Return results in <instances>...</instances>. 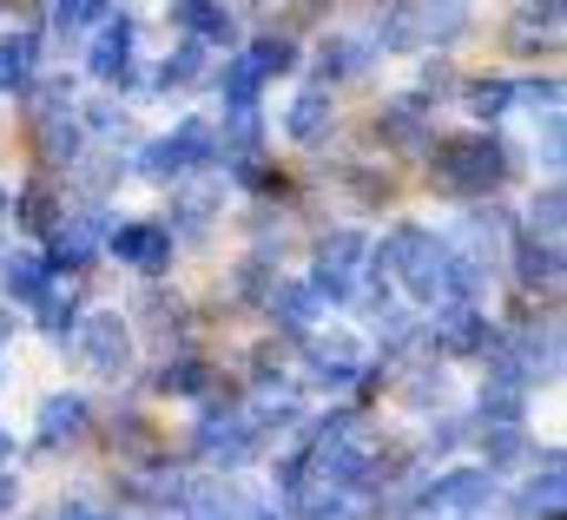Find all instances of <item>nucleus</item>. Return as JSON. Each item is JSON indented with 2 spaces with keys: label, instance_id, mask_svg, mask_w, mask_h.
<instances>
[{
  "label": "nucleus",
  "instance_id": "cd10ccee",
  "mask_svg": "<svg viewBox=\"0 0 567 520\" xmlns=\"http://www.w3.org/2000/svg\"><path fill=\"white\" fill-rule=\"evenodd\" d=\"M0 211H7V191H0Z\"/></svg>",
  "mask_w": 567,
  "mask_h": 520
},
{
  "label": "nucleus",
  "instance_id": "6ab92c4d",
  "mask_svg": "<svg viewBox=\"0 0 567 520\" xmlns=\"http://www.w3.org/2000/svg\"><path fill=\"white\" fill-rule=\"evenodd\" d=\"M508 100H515V86H508V80H482V86H468V106H475L482 119L508 113Z\"/></svg>",
  "mask_w": 567,
  "mask_h": 520
},
{
  "label": "nucleus",
  "instance_id": "a878e982",
  "mask_svg": "<svg viewBox=\"0 0 567 520\" xmlns=\"http://www.w3.org/2000/svg\"><path fill=\"white\" fill-rule=\"evenodd\" d=\"M535 225H542L548 238L561 231V191H548V198H535Z\"/></svg>",
  "mask_w": 567,
  "mask_h": 520
},
{
  "label": "nucleus",
  "instance_id": "dca6fc26",
  "mask_svg": "<svg viewBox=\"0 0 567 520\" xmlns=\"http://www.w3.org/2000/svg\"><path fill=\"white\" fill-rule=\"evenodd\" d=\"M555 277H561L555 245H535V238H528V245H522V283H528V290H542V283H555Z\"/></svg>",
  "mask_w": 567,
  "mask_h": 520
},
{
  "label": "nucleus",
  "instance_id": "39448f33",
  "mask_svg": "<svg viewBox=\"0 0 567 520\" xmlns=\"http://www.w3.org/2000/svg\"><path fill=\"white\" fill-rule=\"evenodd\" d=\"M113 251L126 263H140V270H165L172 263V231H158V225H120Z\"/></svg>",
  "mask_w": 567,
  "mask_h": 520
},
{
  "label": "nucleus",
  "instance_id": "4468645a",
  "mask_svg": "<svg viewBox=\"0 0 567 520\" xmlns=\"http://www.w3.org/2000/svg\"><path fill=\"white\" fill-rule=\"evenodd\" d=\"M323 126H330V100H323V93H303V100L290 106V138L310 145V138H323Z\"/></svg>",
  "mask_w": 567,
  "mask_h": 520
},
{
  "label": "nucleus",
  "instance_id": "0eeeda50",
  "mask_svg": "<svg viewBox=\"0 0 567 520\" xmlns=\"http://www.w3.org/2000/svg\"><path fill=\"white\" fill-rule=\"evenodd\" d=\"M126 60H133V20H113V27L93 40V73H100V80H126Z\"/></svg>",
  "mask_w": 567,
  "mask_h": 520
},
{
  "label": "nucleus",
  "instance_id": "7ed1b4c3",
  "mask_svg": "<svg viewBox=\"0 0 567 520\" xmlns=\"http://www.w3.org/2000/svg\"><path fill=\"white\" fill-rule=\"evenodd\" d=\"M80 356H86L100 376H120V370H126V323H120V316H86Z\"/></svg>",
  "mask_w": 567,
  "mask_h": 520
},
{
  "label": "nucleus",
  "instance_id": "aec40b11",
  "mask_svg": "<svg viewBox=\"0 0 567 520\" xmlns=\"http://www.w3.org/2000/svg\"><path fill=\"white\" fill-rule=\"evenodd\" d=\"M106 7H113V0H53V20H60L66 33H80V27H93Z\"/></svg>",
  "mask_w": 567,
  "mask_h": 520
},
{
  "label": "nucleus",
  "instance_id": "9d476101",
  "mask_svg": "<svg viewBox=\"0 0 567 520\" xmlns=\"http://www.w3.org/2000/svg\"><path fill=\"white\" fill-rule=\"evenodd\" d=\"M80 428H86V402L80 395H53L40 408V441H73Z\"/></svg>",
  "mask_w": 567,
  "mask_h": 520
},
{
  "label": "nucleus",
  "instance_id": "412c9836",
  "mask_svg": "<svg viewBox=\"0 0 567 520\" xmlns=\"http://www.w3.org/2000/svg\"><path fill=\"white\" fill-rule=\"evenodd\" d=\"M528 514H561V461H548V481H535L528 488Z\"/></svg>",
  "mask_w": 567,
  "mask_h": 520
},
{
  "label": "nucleus",
  "instance_id": "1a4fd4ad",
  "mask_svg": "<svg viewBox=\"0 0 567 520\" xmlns=\"http://www.w3.org/2000/svg\"><path fill=\"white\" fill-rule=\"evenodd\" d=\"M0 283H7V297H20V303H40V297H47V263L33 258V251H20V258L0 263Z\"/></svg>",
  "mask_w": 567,
  "mask_h": 520
},
{
  "label": "nucleus",
  "instance_id": "393cba45",
  "mask_svg": "<svg viewBox=\"0 0 567 520\" xmlns=\"http://www.w3.org/2000/svg\"><path fill=\"white\" fill-rule=\"evenodd\" d=\"M165 389H178V395L205 389V370H198V363H178V370H165Z\"/></svg>",
  "mask_w": 567,
  "mask_h": 520
},
{
  "label": "nucleus",
  "instance_id": "9b49d317",
  "mask_svg": "<svg viewBox=\"0 0 567 520\" xmlns=\"http://www.w3.org/2000/svg\"><path fill=\"white\" fill-rule=\"evenodd\" d=\"M555 33H561V0H522V13H515V40L535 46V40H555Z\"/></svg>",
  "mask_w": 567,
  "mask_h": 520
},
{
  "label": "nucleus",
  "instance_id": "f3484780",
  "mask_svg": "<svg viewBox=\"0 0 567 520\" xmlns=\"http://www.w3.org/2000/svg\"><path fill=\"white\" fill-rule=\"evenodd\" d=\"M258 80H265V73H258L251 60H231V73H225V106H231V113L251 106V100H258Z\"/></svg>",
  "mask_w": 567,
  "mask_h": 520
},
{
  "label": "nucleus",
  "instance_id": "f257e3e1",
  "mask_svg": "<svg viewBox=\"0 0 567 520\" xmlns=\"http://www.w3.org/2000/svg\"><path fill=\"white\" fill-rule=\"evenodd\" d=\"M435 171H442L455 191H488V185H502L508 152H502L488 132H475V138H449V145H435Z\"/></svg>",
  "mask_w": 567,
  "mask_h": 520
},
{
  "label": "nucleus",
  "instance_id": "b1692460",
  "mask_svg": "<svg viewBox=\"0 0 567 520\" xmlns=\"http://www.w3.org/2000/svg\"><path fill=\"white\" fill-rule=\"evenodd\" d=\"M20 218H27L33 231H47V225H53V191H27V205H20Z\"/></svg>",
  "mask_w": 567,
  "mask_h": 520
},
{
  "label": "nucleus",
  "instance_id": "ddd939ff",
  "mask_svg": "<svg viewBox=\"0 0 567 520\" xmlns=\"http://www.w3.org/2000/svg\"><path fill=\"white\" fill-rule=\"evenodd\" d=\"M33 80V33H7L0 40V86H27Z\"/></svg>",
  "mask_w": 567,
  "mask_h": 520
},
{
  "label": "nucleus",
  "instance_id": "423d86ee",
  "mask_svg": "<svg viewBox=\"0 0 567 520\" xmlns=\"http://www.w3.org/2000/svg\"><path fill=\"white\" fill-rule=\"evenodd\" d=\"M482 501H488V475H482V468L442 475V481H435V495H429V508H455V514H468V508H482Z\"/></svg>",
  "mask_w": 567,
  "mask_h": 520
},
{
  "label": "nucleus",
  "instance_id": "2eb2a0df",
  "mask_svg": "<svg viewBox=\"0 0 567 520\" xmlns=\"http://www.w3.org/2000/svg\"><path fill=\"white\" fill-rule=\"evenodd\" d=\"M198 73H205V46L198 40H185L172 60H165V73H158V86H198Z\"/></svg>",
  "mask_w": 567,
  "mask_h": 520
},
{
  "label": "nucleus",
  "instance_id": "bb28decb",
  "mask_svg": "<svg viewBox=\"0 0 567 520\" xmlns=\"http://www.w3.org/2000/svg\"><path fill=\"white\" fill-rule=\"evenodd\" d=\"M66 520H100V514H66Z\"/></svg>",
  "mask_w": 567,
  "mask_h": 520
},
{
  "label": "nucleus",
  "instance_id": "a211bd4d",
  "mask_svg": "<svg viewBox=\"0 0 567 520\" xmlns=\"http://www.w3.org/2000/svg\"><path fill=\"white\" fill-rule=\"evenodd\" d=\"M271 310H284L290 323H310V316H317V290H310V283H284L278 297H271Z\"/></svg>",
  "mask_w": 567,
  "mask_h": 520
},
{
  "label": "nucleus",
  "instance_id": "5701e85b",
  "mask_svg": "<svg viewBox=\"0 0 567 520\" xmlns=\"http://www.w3.org/2000/svg\"><path fill=\"white\" fill-rule=\"evenodd\" d=\"M40 316H47L53 336H66V323H73V297H53V290H47V297H40Z\"/></svg>",
  "mask_w": 567,
  "mask_h": 520
},
{
  "label": "nucleus",
  "instance_id": "4be33fe9",
  "mask_svg": "<svg viewBox=\"0 0 567 520\" xmlns=\"http://www.w3.org/2000/svg\"><path fill=\"white\" fill-rule=\"evenodd\" d=\"M290 60H297V46H290L284 33H271V40H258V53H251V66H258V73H284Z\"/></svg>",
  "mask_w": 567,
  "mask_h": 520
},
{
  "label": "nucleus",
  "instance_id": "f8f14e48",
  "mask_svg": "<svg viewBox=\"0 0 567 520\" xmlns=\"http://www.w3.org/2000/svg\"><path fill=\"white\" fill-rule=\"evenodd\" d=\"M178 20L198 33V40H231V13L218 0H178Z\"/></svg>",
  "mask_w": 567,
  "mask_h": 520
},
{
  "label": "nucleus",
  "instance_id": "6e6552de",
  "mask_svg": "<svg viewBox=\"0 0 567 520\" xmlns=\"http://www.w3.org/2000/svg\"><path fill=\"white\" fill-rule=\"evenodd\" d=\"M100 251V218H60V231H53V258L60 263H86Z\"/></svg>",
  "mask_w": 567,
  "mask_h": 520
},
{
  "label": "nucleus",
  "instance_id": "f03ea898",
  "mask_svg": "<svg viewBox=\"0 0 567 520\" xmlns=\"http://www.w3.org/2000/svg\"><path fill=\"white\" fill-rule=\"evenodd\" d=\"M212 158V126H198V119H185V126L172 132V138H158L152 152H145L140 165L152 178H178V171H192V165H205Z\"/></svg>",
  "mask_w": 567,
  "mask_h": 520
},
{
  "label": "nucleus",
  "instance_id": "20e7f679",
  "mask_svg": "<svg viewBox=\"0 0 567 520\" xmlns=\"http://www.w3.org/2000/svg\"><path fill=\"white\" fill-rule=\"evenodd\" d=\"M363 263V238H350V231H337L323 251H317V297H350V270Z\"/></svg>",
  "mask_w": 567,
  "mask_h": 520
}]
</instances>
